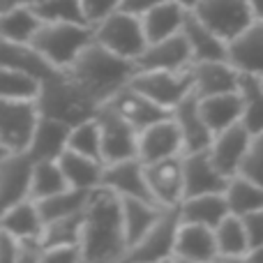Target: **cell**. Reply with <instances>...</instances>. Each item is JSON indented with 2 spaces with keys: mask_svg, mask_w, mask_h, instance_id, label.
Instances as JSON below:
<instances>
[{
  "mask_svg": "<svg viewBox=\"0 0 263 263\" xmlns=\"http://www.w3.org/2000/svg\"><path fill=\"white\" fill-rule=\"evenodd\" d=\"M81 256L83 263H118L127 252L123 224V203L116 192L95 187L83 208L81 229Z\"/></svg>",
  "mask_w": 263,
  "mask_h": 263,
  "instance_id": "obj_1",
  "label": "cell"
},
{
  "mask_svg": "<svg viewBox=\"0 0 263 263\" xmlns=\"http://www.w3.org/2000/svg\"><path fill=\"white\" fill-rule=\"evenodd\" d=\"M63 72L72 81H77L102 106L120 88L129 83L132 74H134V63L111 53L109 49H104L102 44H97L92 40Z\"/></svg>",
  "mask_w": 263,
  "mask_h": 263,
  "instance_id": "obj_2",
  "label": "cell"
},
{
  "mask_svg": "<svg viewBox=\"0 0 263 263\" xmlns=\"http://www.w3.org/2000/svg\"><path fill=\"white\" fill-rule=\"evenodd\" d=\"M35 102L42 116L63 120L69 127L92 118L100 109V104L77 81H72L63 69L55 72L53 77L40 81V95Z\"/></svg>",
  "mask_w": 263,
  "mask_h": 263,
  "instance_id": "obj_3",
  "label": "cell"
},
{
  "mask_svg": "<svg viewBox=\"0 0 263 263\" xmlns=\"http://www.w3.org/2000/svg\"><path fill=\"white\" fill-rule=\"evenodd\" d=\"M92 40V26L88 23H42L30 46L55 69H65Z\"/></svg>",
  "mask_w": 263,
  "mask_h": 263,
  "instance_id": "obj_4",
  "label": "cell"
},
{
  "mask_svg": "<svg viewBox=\"0 0 263 263\" xmlns=\"http://www.w3.org/2000/svg\"><path fill=\"white\" fill-rule=\"evenodd\" d=\"M92 37H95L97 44L109 49L111 53L127 58L132 63L148 46L141 16H134V14L123 12V9H116L102 21H97L92 26Z\"/></svg>",
  "mask_w": 263,
  "mask_h": 263,
  "instance_id": "obj_5",
  "label": "cell"
},
{
  "mask_svg": "<svg viewBox=\"0 0 263 263\" xmlns=\"http://www.w3.org/2000/svg\"><path fill=\"white\" fill-rule=\"evenodd\" d=\"M180 227V210L178 205L164 208L159 219L134 242L127 247L123 259L118 263H162L173 259V245L176 233Z\"/></svg>",
  "mask_w": 263,
  "mask_h": 263,
  "instance_id": "obj_6",
  "label": "cell"
},
{
  "mask_svg": "<svg viewBox=\"0 0 263 263\" xmlns=\"http://www.w3.org/2000/svg\"><path fill=\"white\" fill-rule=\"evenodd\" d=\"M134 90L143 92L145 97L164 109L173 111L187 95L194 92L192 69H150V72H134L129 79Z\"/></svg>",
  "mask_w": 263,
  "mask_h": 263,
  "instance_id": "obj_7",
  "label": "cell"
},
{
  "mask_svg": "<svg viewBox=\"0 0 263 263\" xmlns=\"http://www.w3.org/2000/svg\"><path fill=\"white\" fill-rule=\"evenodd\" d=\"M40 109L35 100H7L0 97V145L7 153H26Z\"/></svg>",
  "mask_w": 263,
  "mask_h": 263,
  "instance_id": "obj_8",
  "label": "cell"
},
{
  "mask_svg": "<svg viewBox=\"0 0 263 263\" xmlns=\"http://www.w3.org/2000/svg\"><path fill=\"white\" fill-rule=\"evenodd\" d=\"M190 12H194L227 44L254 21L250 0H199Z\"/></svg>",
  "mask_w": 263,
  "mask_h": 263,
  "instance_id": "obj_9",
  "label": "cell"
},
{
  "mask_svg": "<svg viewBox=\"0 0 263 263\" xmlns=\"http://www.w3.org/2000/svg\"><path fill=\"white\" fill-rule=\"evenodd\" d=\"M102 136V159L104 164L118 162V159L136 157L139 145V129L129 125L120 114H116L111 106L102 104L95 114Z\"/></svg>",
  "mask_w": 263,
  "mask_h": 263,
  "instance_id": "obj_10",
  "label": "cell"
},
{
  "mask_svg": "<svg viewBox=\"0 0 263 263\" xmlns=\"http://www.w3.org/2000/svg\"><path fill=\"white\" fill-rule=\"evenodd\" d=\"M145 182L153 199L164 208L180 205L185 196V178H182V155L164 157L157 162L143 164Z\"/></svg>",
  "mask_w": 263,
  "mask_h": 263,
  "instance_id": "obj_11",
  "label": "cell"
},
{
  "mask_svg": "<svg viewBox=\"0 0 263 263\" xmlns=\"http://www.w3.org/2000/svg\"><path fill=\"white\" fill-rule=\"evenodd\" d=\"M173 155H182V134L173 114L139 132L136 157L143 164L157 162V159L164 157H173Z\"/></svg>",
  "mask_w": 263,
  "mask_h": 263,
  "instance_id": "obj_12",
  "label": "cell"
},
{
  "mask_svg": "<svg viewBox=\"0 0 263 263\" xmlns=\"http://www.w3.org/2000/svg\"><path fill=\"white\" fill-rule=\"evenodd\" d=\"M100 185L116 192L118 196H132V199L157 203L148 190L145 173H143V162H141L139 157H127V159H118V162L104 164Z\"/></svg>",
  "mask_w": 263,
  "mask_h": 263,
  "instance_id": "obj_13",
  "label": "cell"
},
{
  "mask_svg": "<svg viewBox=\"0 0 263 263\" xmlns=\"http://www.w3.org/2000/svg\"><path fill=\"white\" fill-rule=\"evenodd\" d=\"M32 164L28 153H7L0 159V215L23 199H30Z\"/></svg>",
  "mask_w": 263,
  "mask_h": 263,
  "instance_id": "obj_14",
  "label": "cell"
},
{
  "mask_svg": "<svg viewBox=\"0 0 263 263\" xmlns=\"http://www.w3.org/2000/svg\"><path fill=\"white\" fill-rule=\"evenodd\" d=\"M192 65V51L185 35L164 37L150 42L141 55L134 60V72H150V69H187Z\"/></svg>",
  "mask_w": 263,
  "mask_h": 263,
  "instance_id": "obj_15",
  "label": "cell"
},
{
  "mask_svg": "<svg viewBox=\"0 0 263 263\" xmlns=\"http://www.w3.org/2000/svg\"><path fill=\"white\" fill-rule=\"evenodd\" d=\"M182 178H185V196L217 194V192H224L229 182V178L219 173L213 164L208 150L182 153Z\"/></svg>",
  "mask_w": 263,
  "mask_h": 263,
  "instance_id": "obj_16",
  "label": "cell"
},
{
  "mask_svg": "<svg viewBox=\"0 0 263 263\" xmlns=\"http://www.w3.org/2000/svg\"><path fill=\"white\" fill-rule=\"evenodd\" d=\"M104 104L111 106L116 114H120L129 125H134L139 132L143 127H148V125L157 123V120L168 118V116L173 114V111H168V109H164V106L155 104V102L150 100V97H145L143 92L134 90L129 83L120 88V90L116 92L109 102H104Z\"/></svg>",
  "mask_w": 263,
  "mask_h": 263,
  "instance_id": "obj_17",
  "label": "cell"
},
{
  "mask_svg": "<svg viewBox=\"0 0 263 263\" xmlns=\"http://www.w3.org/2000/svg\"><path fill=\"white\" fill-rule=\"evenodd\" d=\"M250 139H252L250 129L242 123L231 125V127L217 132V134L213 136L208 155L219 173H224L227 178L236 176L238 166H240V162H242V155H245L247 145H250Z\"/></svg>",
  "mask_w": 263,
  "mask_h": 263,
  "instance_id": "obj_18",
  "label": "cell"
},
{
  "mask_svg": "<svg viewBox=\"0 0 263 263\" xmlns=\"http://www.w3.org/2000/svg\"><path fill=\"white\" fill-rule=\"evenodd\" d=\"M227 60L245 74L263 77V21L254 18L227 44Z\"/></svg>",
  "mask_w": 263,
  "mask_h": 263,
  "instance_id": "obj_19",
  "label": "cell"
},
{
  "mask_svg": "<svg viewBox=\"0 0 263 263\" xmlns=\"http://www.w3.org/2000/svg\"><path fill=\"white\" fill-rule=\"evenodd\" d=\"M190 69H192V79H194L196 97L238 90L240 72L229 60H199V63H192Z\"/></svg>",
  "mask_w": 263,
  "mask_h": 263,
  "instance_id": "obj_20",
  "label": "cell"
},
{
  "mask_svg": "<svg viewBox=\"0 0 263 263\" xmlns=\"http://www.w3.org/2000/svg\"><path fill=\"white\" fill-rule=\"evenodd\" d=\"M219 256L215 231L203 224H187L180 222L176 233V245H173V259L182 261H199L213 263Z\"/></svg>",
  "mask_w": 263,
  "mask_h": 263,
  "instance_id": "obj_21",
  "label": "cell"
},
{
  "mask_svg": "<svg viewBox=\"0 0 263 263\" xmlns=\"http://www.w3.org/2000/svg\"><path fill=\"white\" fill-rule=\"evenodd\" d=\"M173 118H176L178 127L182 134V153H199V150H208L210 141H213V129L205 125L203 116L199 111V97L192 92L187 95L180 104L173 109Z\"/></svg>",
  "mask_w": 263,
  "mask_h": 263,
  "instance_id": "obj_22",
  "label": "cell"
},
{
  "mask_svg": "<svg viewBox=\"0 0 263 263\" xmlns=\"http://www.w3.org/2000/svg\"><path fill=\"white\" fill-rule=\"evenodd\" d=\"M69 125L63 120L49 118V116H42L35 125V132L30 136V143H28L26 153L32 162H40V159H58L60 155L67 150V139H69Z\"/></svg>",
  "mask_w": 263,
  "mask_h": 263,
  "instance_id": "obj_23",
  "label": "cell"
},
{
  "mask_svg": "<svg viewBox=\"0 0 263 263\" xmlns=\"http://www.w3.org/2000/svg\"><path fill=\"white\" fill-rule=\"evenodd\" d=\"M180 32L185 35L187 44H190L192 63H199V60H227V42L219 35H215L190 9L185 14Z\"/></svg>",
  "mask_w": 263,
  "mask_h": 263,
  "instance_id": "obj_24",
  "label": "cell"
},
{
  "mask_svg": "<svg viewBox=\"0 0 263 263\" xmlns=\"http://www.w3.org/2000/svg\"><path fill=\"white\" fill-rule=\"evenodd\" d=\"M199 111L213 134L240 123L242 118V97L238 90L219 92V95L199 97Z\"/></svg>",
  "mask_w": 263,
  "mask_h": 263,
  "instance_id": "obj_25",
  "label": "cell"
},
{
  "mask_svg": "<svg viewBox=\"0 0 263 263\" xmlns=\"http://www.w3.org/2000/svg\"><path fill=\"white\" fill-rule=\"evenodd\" d=\"M178 210H180V222L203 224V227H210V229H215L229 215V205H227V199H224V192L185 196V199L180 201V205H178Z\"/></svg>",
  "mask_w": 263,
  "mask_h": 263,
  "instance_id": "obj_26",
  "label": "cell"
},
{
  "mask_svg": "<svg viewBox=\"0 0 263 263\" xmlns=\"http://www.w3.org/2000/svg\"><path fill=\"white\" fill-rule=\"evenodd\" d=\"M185 14H187V9L182 5H178L176 0H164V3L155 5L153 9H148L141 16L148 44L150 42L164 40V37L178 35L182 28V21H185Z\"/></svg>",
  "mask_w": 263,
  "mask_h": 263,
  "instance_id": "obj_27",
  "label": "cell"
},
{
  "mask_svg": "<svg viewBox=\"0 0 263 263\" xmlns=\"http://www.w3.org/2000/svg\"><path fill=\"white\" fill-rule=\"evenodd\" d=\"M58 164L69 187H74V190H95V187H100L104 162L86 157V155L74 153V150L67 148L58 157Z\"/></svg>",
  "mask_w": 263,
  "mask_h": 263,
  "instance_id": "obj_28",
  "label": "cell"
},
{
  "mask_svg": "<svg viewBox=\"0 0 263 263\" xmlns=\"http://www.w3.org/2000/svg\"><path fill=\"white\" fill-rule=\"evenodd\" d=\"M0 65L28 72L35 79H40V81H44V79L53 77L55 72H60L53 65L46 63L30 44H16V42H7L3 37H0Z\"/></svg>",
  "mask_w": 263,
  "mask_h": 263,
  "instance_id": "obj_29",
  "label": "cell"
},
{
  "mask_svg": "<svg viewBox=\"0 0 263 263\" xmlns=\"http://www.w3.org/2000/svg\"><path fill=\"white\" fill-rule=\"evenodd\" d=\"M40 26L42 21L35 14V9L30 5L21 3V0L12 7H7L5 12H0V37L7 42L30 44V40L35 37Z\"/></svg>",
  "mask_w": 263,
  "mask_h": 263,
  "instance_id": "obj_30",
  "label": "cell"
},
{
  "mask_svg": "<svg viewBox=\"0 0 263 263\" xmlns=\"http://www.w3.org/2000/svg\"><path fill=\"white\" fill-rule=\"evenodd\" d=\"M42 229H44V222H42L37 203L32 199H23L21 203L12 205L9 210H5L0 215V231L12 236L14 240L40 236Z\"/></svg>",
  "mask_w": 263,
  "mask_h": 263,
  "instance_id": "obj_31",
  "label": "cell"
},
{
  "mask_svg": "<svg viewBox=\"0 0 263 263\" xmlns=\"http://www.w3.org/2000/svg\"><path fill=\"white\" fill-rule=\"evenodd\" d=\"M120 203H123L125 238H127V247H129L157 222L164 205L150 203V201H141V199H132V196H120Z\"/></svg>",
  "mask_w": 263,
  "mask_h": 263,
  "instance_id": "obj_32",
  "label": "cell"
},
{
  "mask_svg": "<svg viewBox=\"0 0 263 263\" xmlns=\"http://www.w3.org/2000/svg\"><path fill=\"white\" fill-rule=\"evenodd\" d=\"M238 92L242 97V118L240 123L250 129V134L263 132V83L256 74L240 72Z\"/></svg>",
  "mask_w": 263,
  "mask_h": 263,
  "instance_id": "obj_33",
  "label": "cell"
},
{
  "mask_svg": "<svg viewBox=\"0 0 263 263\" xmlns=\"http://www.w3.org/2000/svg\"><path fill=\"white\" fill-rule=\"evenodd\" d=\"M224 199H227L229 213L242 217L252 210L263 208V187L236 173L229 178L227 187H224Z\"/></svg>",
  "mask_w": 263,
  "mask_h": 263,
  "instance_id": "obj_34",
  "label": "cell"
},
{
  "mask_svg": "<svg viewBox=\"0 0 263 263\" xmlns=\"http://www.w3.org/2000/svg\"><path fill=\"white\" fill-rule=\"evenodd\" d=\"M90 192L92 190H74V187H67V190L58 192V194H51V196H46V199L35 201L42 222L46 224L58 217H67V215L81 213L88 203Z\"/></svg>",
  "mask_w": 263,
  "mask_h": 263,
  "instance_id": "obj_35",
  "label": "cell"
},
{
  "mask_svg": "<svg viewBox=\"0 0 263 263\" xmlns=\"http://www.w3.org/2000/svg\"><path fill=\"white\" fill-rule=\"evenodd\" d=\"M67 180H65L63 171H60L58 159H40L32 164V176H30V199L40 201L51 194L67 190Z\"/></svg>",
  "mask_w": 263,
  "mask_h": 263,
  "instance_id": "obj_36",
  "label": "cell"
},
{
  "mask_svg": "<svg viewBox=\"0 0 263 263\" xmlns=\"http://www.w3.org/2000/svg\"><path fill=\"white\" fill-rule=\"evenodd\" d=\"M213 231H215V242H217L219 256H242L250 250L247 233L242 229V219L238 215L229 213Z\"/></svg>",
  "mask_w": 263,
  "mask_h": 263,
  "instance_id": "obj_37",
  "label": "cell"
},
{
  "mask_svg": "<svg viewBox=\"0 0 263 263\" xmlns=\"http://www.w3.org/2000/svg\"><path fill=\"white\" fill-rule=\"evenodd\" d=\"M81 229H83V210L67 215V217H58L53 222H46L40 238L44 242V247L79 245L81 242Z\"/></svg>",
  "mask_w": 263,
  "mask_h": 263,
  "instance_id": "obj_38",
  "label": "cell"
},
{
  "mask_svg": "<svg viewBox=\"0 0 263 263\" xmlns=\"http://www.w3.org/2000/svg\"><path fill=\"white\" fill-rule=\"evenodd\" d=\"M40 79L14 67L0 65V97L7 100H37Z\"/></svg>",
  "mask_w": 263,
  "mask_h": 263,
  "instance_id": "obj_39",
  "label": "cell"
},
{
  "mask_svg": "<svg viewBox=\"0 0 263 263\" xmlns=\"http://www.w3.org/2000/svg\"><path fill=\"white\" fill-rule=\"evenodd\" d=\"M30 7L42 23H88L81 0H42Z\"/></svg>",
  "mask_w": 263,
  "mask_h": 263,
  "instance_id": "obj_40",
  "label": "cell"
},
{
  "mask_svg": "<svg viewBox=\"0 0 263 263\" xmlns=\"http://www.w3.org/2000/svg\"><path fill=\"white\" fill-rule=\"evenodd\" d=\"M67 148L74 150V153H81L86 157L92 159H102V136H100V125H97V118L83 120V123L74 125L69 129V139H67Z\"/></svg>",
  "mask_w": 263,
  "mask_h": 263,
  "instance_id": "obj_41",
  "label": "cell"
},
{
  "mask_svg": "<svg viewBox=\"0 0 263 263\" xmlns=\"http://www.w3.org/2000/svg\"><path fill=\"white\" fill-rule=\"evenodd\" d=\"M238 176L263 187V132L252 134L250 145H247L245 155H242V162L238 166Z\"/></svg>",
  "mask_w": 263,
  "mask_h": 263,
  "instance_id": "obj_42",
  "label": "cell"
},
{
  "mask_svg": "<svg viewBox=\"0 0 263 263\" xmlns=\"http://www.w3.org/2000/svg\"><path fill=\"white\" fill-rule=\"evenodd\" d=\"M44 242L40 236L30 238H18L16 240V254H14V263H42L44 256Z\"/></svg>",
  "mask_w": 263,
  "mask_h": 263,
  "instance_id": "obj_43",
  "label": "cell"
},
{
  "mask_svg": "<svg viewBox=\"0 0 263 263\" xmlns=\"http://www.w3.org/2000/svg\"><path fill=\"white\" fill-rule=\"evenodd\" d=\"M81 7L86 14V21L95 26L97 21H102L104 16H109L111 12L120 7V0H81Z\"/></svg>",
  "mask_w": 263,
  "mask_h": 263,
  "instance_id": "obj_44",
  "label": "cell"
},
{
  "mask_svg": "<svg viewBox=\"0 0 263 263\" xmlns=\"http://www.w3.org/2000/svg\"><path fill=\"white\" fill-rule=\"evenodd\" d=\"M242 229L247 233V242L250 247H259L263 245V208L252 210V213L242 215Z\"/></svg>",
  "mask_w": 263,
  "mask_h": 263,
  "instance_id": "obj_45",
  "label": "cell"
},
{
  "mask_svg": "<svg viewBox=\"0 0 263 263\" xmlns=\"http://www.w3.org/2000/svg\"><path fill=\"white\" fill-rule=\"evenodd\" d=\"M42 263H83L81 247L65 245V247H46Z\"/></svg>",
  "mask_w": 263,
  "mask_h": 263,
  "instance_id": "obj_46",
  "label": "cell"
},
{
  "mask_svg": "<svg viewBox=\"0 0 263 263\" xmlns=\"http://www.w3.org/2000/svg\"><path fill=\"white\" fill-rule=\"evenodd\" d=\"M159 3H164V0H120L118 9L134 14V16H143L148 9H153L155 5H159Z\"/></svg>",
  "mask_w": 263,
  "mask_h": 263,
  "instance_id": "obj_47",
  "label": "cell"
},
{
  "mask_svg": "<svg viewBox=\"0 0 263 263\" xmlns=\"http://www.w3.org/2000/svg\"><path fill=\"white\" fill-rule=\"evenodd\" d=\"M242 263H263V245L259 247H250L245 254L240 256Z\"/></svg>",
  "mask_w": 263,
  "mask_h": 263,
  "instance_id": "obj_48",
  "label": "cell"
},
{
  "mask_svg": "<svg viewBox=\"0 0 263 263\" xmlns=\"http://www.w3.org/2000/svg\"><path fill=\"white\" fill-rule=\"evenodd\" d=\"M250 7H252V14H254V18L263 21V0H250Z\"/></svg>",
  "mask_w": 263,
  "mask_h": 263,
  "instance_id": "obj_49",
  "label": "cell"
},
{
  "mask_svg": "<svg viewBox=\"0 0 263 263\" xmlns=\"http://www.w3.org/2000/svg\"><path fill=\"white\" fill-rule=\"evenodd\" d=\"M178 5H182L185 9H194L196 5H199V0H176Z\"/></svg>",
  "mask_w": 263,
  "mask_h": 263,
  "instance_id": "obj_50",
  "label": "cell"
},
{
  "mask_svg": "<svg viewBox=\"0 0 263 263\" xmlns=\"http://www.w3.org/2000/svg\"><path fill=\"white\" fill-rule=\"evenodd\" d=\"M18 0H0V12H5L7 7H12V5H16Z\"/></svg>",
  "mask_w": 263,
  "mask_h": 263,
  "instance_id": "obj_51",
  "label": "cell"
},
{
  "mask_svg": "<svg viewBox=\"0 0 263 263\" xmlns=\"http://www.w3.org/2000/svg\"><path fill=\"white\" fill-rule=\"evenodd\" d=\"M21 3H26V5H37V3H42V0H21Z\"/></svg>",
  "mask_w": 263,
  "mask_h": 263,
  "instance_id": "obj_52",
  "label": "cell"
},
{
  "mask_svg": "<svg viewBox=\"0 0 263 263\" xmlns=\"http://www.w3.org/2000/svg\"><path fill=\"white\" fill-rule=\"evenodd\" d=\"M176 263H199V261H182V259H173Z\"/></svg>",
  "mask_w": 263,
  "mask_h": 263,
  "instance_id": "obj_53",
  "label": "cell"
},
{
  "mask_svg": "<svg viewBox=\"0 0 263 263\" xmlns=\"http://www.w3.org/2000/svg\"><path fill=\"white\" fill-rule=\"evenodd\" d=\"M5 155H7V150H5V148H3V145H0V159H3V157H5Z\"/></svg>",
  "mask_w": 263,
  "mask_h": 263,
  "instance_id": "obj_54",
  "label": "cell"
},
{
  "mask_svg": "<svg viewBox=\"0 0 263 263\" xmlns=\"http://www.w3.org/2000/svg\"><path fill=\"white\" fill-rule=\"evenodd\" d=\"M162 263H176V261H173V259H166V261H162Z\"/></svg>",
  "mask_w": 263,
  "mask_h": 263,
  "instance_id": "obj_55",
  "label": "cell"
},
{
  "mask_svg": "<svg viewBox=\"0 0 263 263\" xmlns=\"http://www.w3.org/2000/svg\"><path fill=\"white\" fill-rule=\"evenodd\" d=\"M261 83H263V77H261Z\"/></svg>",
  "mask_w": 263,
  "mask_h": 263,
  "instance_id": "obj_56",
  "label": "cell"
}]
</instances>
